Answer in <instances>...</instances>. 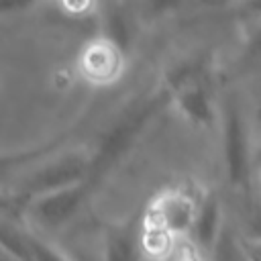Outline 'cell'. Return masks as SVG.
I'll return each instance as SVG.
<instances>
[]
</instances>
